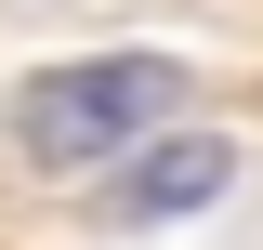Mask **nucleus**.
<instances>
[{
  "instance_id": "1",
  "label": "nucleus",
  "mask_w": 263,
  "mask_h": 250,
  "mask_svg": "<svg viewBox=\"0 0 263 250\" xmlns=\"http://www.w3.org/2000/svg\"><path fill=\"white\" fill-rule=\"evenodd\" d=\"M171 105H184V66L171 53H92V66H53V79L13 93V145H27L40 171H92L132 132H158Z\"/></svg>"
},
{
  "instance_id": "2",
  "label": "nucleus",
  "mask_w": 263,
  "mask_h": 250,
  "mask_svg": "<svg viewBox=\"0 0 263 250\" xmlns=\"http://www.w3.org/2000/svg\"><path fill=\"white\" fill-rule=\"evenodd\" d=\"M224 185H237V145H224V132H184V145H158L105 211H119V224H171V211H211Z\"/></svg>"
}]
</instances>
